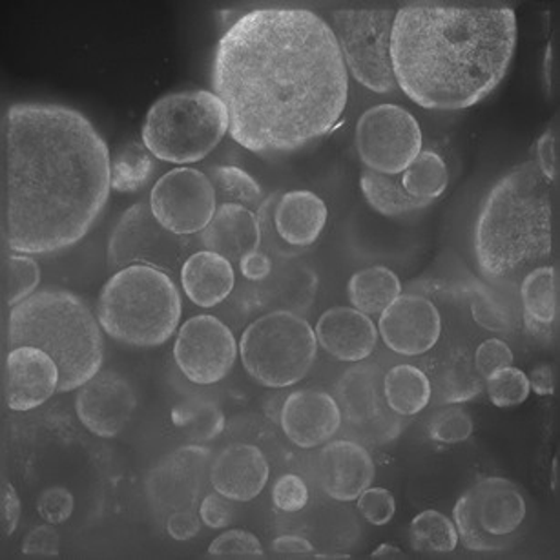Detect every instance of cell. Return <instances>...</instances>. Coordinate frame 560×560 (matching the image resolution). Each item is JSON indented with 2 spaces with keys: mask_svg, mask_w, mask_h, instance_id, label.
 I'll return each instance as SVG.
<instances>
[{
  "mask_svg": "<svg viewBox=\"0 0 560 560\" xmlns=\"http://www.w3.org/2000/svg\"><path fill=\"white\" fill-rule=\"evenodd\" d=\"M232 500L226 499L223 494L209 493L201 500L199 505V516L205 526L210 529H225L231 526L232 522Z\"/></svg>",
  "mask_w": 560,
  "mask_h": 560,
  "instance_id": "obj_46",
  "label": "cell"
},
{
  "mask_svg": "<svg viewBox=\"0 0 560 560\" xmlns=\"http://www.w3.org/2000/svg\"><path fill=\"white\" fill-rule=\"evenodd\" d=\"M472 316L477 319V324L482 325L486 329L508 330L510 327V318L504 308H500L499 303H494L491 298L483 296V294L475 298Z\"/></svg>",
  "mask_w": 560,
  "mask_h": 560,
  "instance_id": "obj_48",
  "label": "cell"
},
{
  "mask_svg": "<svg viewBox=\"0 0 560 560\" xmlns=\"http://www.w3.org/2000/svg\"><path fill=\"white\" fill-rule=\"evenodd\" d=\"M229 112L209 90L163 95L150 106L141 138L155 160L194 165L209 158L229 133Z\"/></svg>",
  "mask_w": 560,
  "mask_h": 560,
  "instance_id": "obj_7",
  "label": "cell"
},
{
  "mask_svg": "<svg viewBox=\"0 0 560 560\" xmlns=\"http://www.w3.org/2000/svg\"><path fill=\"white\" fill-rule=\"evenodd\" d=\"M336 401L352 433L390 411L384 396V378L376 365H357L336 385Z\"/></svg>",
  "mask_w": 560,
  "mask_h": 560,
  "instance_id": "obj_24",
  "label": "cell"
},
{
  "mask_svg": "<svg viewBox=\"0 0 560 560\" xmlns=\"http://www.w3.org/2000/svg\"><path fill=\"white\" fill-rule=\"evenodd\" d=\"M472 420L466 409L455 406L445 407L436 412L429 422V436L439 444H460L472 434Z\"/></svg>",
  "mask_w": 560,
  "mask_h": 560,
  "instance_id": "obj_39",
  "label": "cell"
},
{
  "mask_svg": "<svg viewBox=\"0 0 560 560\" xmlns=\"http://www.w3.org/2000/svg\"><path fill=\"white\" fill-rule=\"evenodd\" d=\"M201 524L203 522H201V516L196 513V510L174 511L166 518V532L174 540L185 542V540H190V538L198 535Z\"/></svg>",
  "mask_w": 560,
  "mask_h": 560,
  "instance_id": "obj_49",
  "label": "cell"
},
{
  "mask_svg": "<svg viewBox=\"0 0 560 560\" xmlns=\"http://www.w3.org/2000/svg\"><path fill=\"white\" fill-rule=\"evenodd\" d=\"M199 242L205 250L220 254L237 265L243 256L261 247L258 215L242 205H218L209 226L199 234Z\"/></svg>",
  "mask_w": 560,
  "mask_h": 560,
  "instance_id": "obj_23",
  "label": "cell"
},
{
  "mask_svg": "<svg viewBox=\"0 0 560 560\" xmlns=\"http://www.w3.org/2000/svg\"><path fill=\"white\" fill-rule=\"evenodd\" d=\"M522 307L527 329L535 335L553 327L557 319V270L555 267H537L527 272L521 285Z\"/></svg>",
  "mask_w": 560,
  "mask_h": 560,
  "instance_id": "obj_29",
  "label": "cell"
},
{
  "mask_svg": "<svg viewBox=\"0 0 560 560\" xmlns=\"http://www.w3.org/2000/svg\"><path fill=\"white\" fill-rule=\"evenodd\" d=\"M272 500L280 511L296 513L308 504V488L302 477L294 472L281 475L272 488Z\"/></svg>",
  "mask_w": 560,
  "mask_h": 560,
  "instance_id": "obj_43",
  "label": "cell"
},
{
  "mask_svg": "<svg viewBox=\"0 0 560 560\" xmlns=\"http://www.w3.org/2000/svg\"><path fill=\"white\" fill-rule=\"evenodd\" d=\"M400 177L401 185L412 198L431 203L439 199L450 185V171L444 158L434 150H422Z\"/></svg>",
  "mask_w": 560,
  "mask_h": 560,
  "instance_id": "obj_33",
  "label": "cell"
},
{
  "mask_svg": "<svg viewBox=\"0 0 560 560\" xmlns=\"http://www.w3.org/2000/svg\"><path fill=\"white\" fill-rule=\"evenodd\" d=\"M210 557H250L261 559L264 546L259 538L245 529H229L214 538L209 546Z\"/></svg>",
  "mask_w": 560,
  "mask_h": 560,
  "instance_id": "obj_40",
  "label": "cell"
},
{
  "mask_svg": "<svg viewBox=\"0 0 560 560\" xmlns=\"http://www.w3.org/2000/svg\"><path fill=\"white\" fill-rule=\"evenodd\" d=\"M138 398L132 385L116 371H103L79 387L75 412L90 433L101 439H114L127 428Z\"/></svg>",
  "mask_w": 560,
  "mask_h": 560,
  "instance_id": "obj_15",
  "label": "cell"
},
{
  "mask_svg": "<svg viewBox=\"0 0 560 560\" xmlns=\"http://www.w3.org/2000/svg\"><path fill=\"white\" fill-rule=\"evenodd\" d=\"M149 203L155 220L176 236L201 234L218 210L209 176L190 166L161 176L152 187Z\"/></svg>",
  "mask_w": 560,
  "mask_h": 560,
  "instance_id": "obj_13",
  "label": "cell"
},
{
  "mask_svg": "<svg viewBox=\"0 0 560 560\" xmlns=\"http://www.w3.org/2000/svg\"><path fill=\"white\" fill-rule=\"evenodd\" d=\"M73 508H75V499L72 491L62 486H51L45 489L37 499V511L40 518L48 524H62L72 516Z\"/></svg>",
  "mask_w": 560,
  "mask_h": 560,
  "instance_id": "obj_42",
  "label": "cell"
},
{
  "mask_svg": "<svg viewBox=\"0 0 560 560\" xmlns=\"http://www.w3.org/2000/svg\"><path fill=\"white\" fill-rule=\"evenodd\" d=\"M2 276H4L7 305L13 308L37 292L40 283V267L28 254L8 250L2 265Z\"/></svg>",
  "mask_w": 560,
  "mask_h": 560,
  "instance_id": "obj_36",
  "label": "cell"
},
{
  "mask_svg": "<svg viewBox=\"0 0 560 560\" xmlns=\"http://www.w3.org/2000/svg\"><path fill=\"white\" fill-rule=\"evenodd\" d=\"M272 551L278 555H313L314 546L300 535H281L272 540Z\"/></svg>",
  "mask_w": 560,
  "mask_h": 560,
  "instance_id": "obj_52",
  "label": "cell"
},
{
  "mask_svg": "<svg viewBox=\"0 0 560 560\" xmlns=\"http://www.w3.org/2000/svg\"><path fill=\"white\" fill-rule=\"evenodd\" d=\"M411 544L420 553H453L460 540L450 516L436 510H425L412 518Z\"/></svg>",
  "mask_w": 560,
  "mask_h": 560,
  "instance_id": "obj_35",
  "label": "cell"
},
{
  "mask_svg": "<svg viewBox=\"0 0 560 560\" xmlns=\"http://www.w3.org/2000/svg\"><path fill=\"white\" fill-rule=\"evenodd\" d=\"M527 380H529V387H532V390H535L538 396L553 395V371H551L549 365H538L537 369H533Z\"/></svg>",
  "mask_w": 560,
  "mask_h": 560,
  "instance_id": "obj_53",
  "label": "cell"
},
{
  "mask_svg": "<svg viewBox=\"0 0 560 560\" xmlns=\"http://www.w3.org/2000/svg\"><path fill=\"white\" fill-rule=\"evenodd\" d=\"M376 467L365 445L343 439L327 442L318 455V480L324 493L352 502L374 482Z\"/></svg>",
  "mask_w": 560,
  "mask_h": 560,
  "instance_id": "obj_20",
  "label": "cell"
},
{
  "mask_svg": "<svg viewBox=\"0 0 560 560\" xmlns=\"http://www.w3.org/2000/svg\"><path fill=\"white\" fill-rule=\"evenodd\" d=\"M35 347L56 360L57 393L83 387L100 373L105 347L97 316L83 298L65 289H43L19 303L8 318V349Z\"/></svg>",
  "mask_w": 560,
  "mask_h": 560,
  "instance_id": "obj_5",
  "label": "cell"
},
{
  "mask_svg": "<svg viewBox=\"0 0 560 560\" xmlns=\"http://www.w3.org/2000/svg\"><path fill=\"white\" fill-rule=\"evenodd\" d=\"M360 188L369 207L385 218H401L428 209L431 205V201L412 198L401 185L400 176H387L369 168L360 176Z\"/></svg>",
  "mask_w": 560,
  "mask_h": 560,
  "instance_id": "obj_31",
  "label": "cell"
},
{
  "mask_svg": "<svg viewBox=\"0 0 560 560\" xmlns=\"http://www.w3.org/2000/svg\"><path fill=\"white\" fill-rule=\"evenodd\" d=\"M472 360H475L478 373L486 380L500 369L513 365V351L505 341L491 338L477 347V351L472 352Z\"/></svg>",
  "mask_w": 560,
  "mask_h": 560,
  "instance_id": "obj_44",
  "label": "cell"
},
{
  "mask_svg": "<svg viewBox=\"0 0 560 560\" xmlns=\"http://www.w3.org/2000/svg\"><path fill=\"white\" fill-rule=\"evenodd\" d=\"M553 489H557V460L553 462Z\"/></svg>",
  "mask_w": 560,
  "mask_h": 560,
  "instance_id": "obj_55",
  "label": "cell"
},
{
  "mask_svg": "<svg viewBox=\"0 0 560 560\" xmlns=\"http://www.w3.org/2000/svg\"><path fill=\"white\" fill-rule=\"evenodd\" d=\"M384 396L390 411L400 417H415L431 404L433 389L422 369L400 363L385 373Z\"/></svg>",
  "mask_w": 560,
  "mask_h": 560,
  "instance_id": "obj_28",
  "label": "cell"
},
{
  "mask_svg": "<svg viewBox=\"0 0 560 560\" xmlns=\"http://www.w3.org/2000/svg\"><path fill=\"white\" fill-rule=\"evenodd\" d=\"M357 500L358 511L362 513L363 518L369 524L385 526V524L393 521L396 513V500L389 489L371 488L369 486Z\"/></svg>",
  "mask_w": 560,
  "mask_h": 560,
  "instance_id": "obj_41",
  "label": "cell"
},
{
  "mask_svg": "<svg viewBox=\"0 0 560 560\" xmlns=\"http://www.w3.org/2000/svg\"><path fill=\"white\" fill-rule=\"evenodd\" d=\"M423 373L428 374L431 382L433 398L444 406H455L477 398L486 382L477 371L472 352L462 346L436 352L425 363Z\"/></svg>",
  "mask_w": 560,
  "mask_h": 560,
  "instance_id": "obj_25",
  "label": "cell"
},
{
  "mask_svg": "<svg viewBox=\"0 0 560 560\" xmlns=\"http://www.w3.org/2000/svg\"><path fill=\"white\" fill-rule=\"evenodd\" d=\"M237 267L242 270L243 278L247 281H254V283L267 280L272 275V270H275L272 258H270L269 254L264 253L261 248L254 250V253H248L247 256H243Z\"/></svg>",
  "mask_w": 560,
  "mask_h": 560,
  "instance_id": "obj_50",
  "label": "cell"
},
{
  "mask_svg": "<svg viewBox=\"0 0 560 560\" xmlns=\"http://www.w3.org/2000/svg\"><path fill=\"white\" fill-rule=\"evenodd\" d=\"M325 23L335 34L347 72L376 94L396 89L390 65V32L395 23L393 8H340L327 12Z\"/></svg>",
  "mask_w": 560,
  "mask_h": 560,
  "instance_id": "obj_10",
  "label": "cell"
},
{
  "mask_svg": "<svg viewBox=\"0 0 560 560\" xmlns=\"http://www.w3.org/2000/svg\"><path fill=\"white\" fill-rule=\"evenodd\" d=\"M183 291L201 308L218 307L231 296L236 287V272L229 259L210 250H196L183 264Z\"/></svg>",
  "mask_w": 560,
  "mask_h": 560,
  "instance_id": "obj_27",
  "label": "cell"
},
{
  "mask_svg": "<svg viewBox=\"0 0 560 560\" xmlns=\"http://www.w3.org/2000/svg\"><path fill=\"white\" fill-rule=\"evenodd\" d=\"M205 174L214 187L218 205H242L250 210L259 209L264 205V190L259 183L240 166H210Z\"/></svg>",
  "mask_w": 560,
  "mask_h": 560,
  "instance_id": "obj_34",
  "label": "cell"
},
{
  "mask_svg": "<svg viewBox=\"0 0 560 560\" xmlns=\"http://www.w3.org/2000/svg\"><path fill=\"white\" fill-rule=\"evenodd\" d=\"M269 462L253 444H232L210 466V483L232 502H250L269 482Z\"/></svg>",
  "mask_w": 560,
  "mask_h": 560,
  "instance_id": "obj_21",
  "label": "cell"
},
{
  "mask_svg": "<svg viewBox=\"0 0 560 560\" xmlns=\"http://www.w3.org/2000/svg\"><path fill=\"white\" fill-rule=\"evenodd\" d=\"M174 423L194 442H207L225 429V417L210 401H188L174 409Z\"/></svg>",
  "mask_w": 560,
  "mask_h": 560,
  "instance_id": "obj_37",
  "label": "cell"
},
{
  "mask_svg": "<svg viewBox=\"0 0 560 560\" xmlns=\"http://www.w3.org/2000/svg\"><path fill=\"white\" fill-rule=\"evenodd\" d=\"M97 322L112 340L158 347L171 340L183 314L176 283L163 270L132 265L117 270L101 289Z\"/></svg>",
  "mask_w": 560,
  "mask_h": 560,
  "instance_id": "obj_6",
  "label": "cell"
},
{
  "mask_svg": "<svg viewBox=\"0 0 560 560\" xmlns=\"http://www.w3.org/2000/svg\"><path fill=\"white\" fill-rule=\"evenodd\" d=\"M347 294L352 307L360 313L368 316L382 314L396 298L401 296L400 278L389 267L374 265L351 276Z\"/></svg>",
  "mask_w": 560,
  "mask_h": 560,
  "instance_id": "obj_30",
  "label": "cell"
},
{
  "mask_svg": "<svg viewBox=\"0 0 560 560\" xmlns=\"http://www.w3.org/2000/svg\"><path fill=\"white\" fill-rule=\"evenodd\" d=\"M280 423L292 444L314 450L335 439L343 425V417L335 396L324 390L303 389L287 396Z\"/></svg>",
  "mask_w": 560,
  "mask_h": 560,
  "instance_id": "obj_19",
  "label": "cell"
},
{
  "mask_svg": "<svg viewBox=\"0 0 560 560\" xmlns=\"http://www.w3.org/2000/svg\"><path fill=\"white\" fill-rule=\"evenodd\" d=\"M207 458L209 451L199 445H188L166 456L149 475L150 500L171 513L194 510L203 488Z\"/></svg>",
  "mask_w": 560,
  "mask_h": 560,
  "instance_id": "obj_17",
  "label": "cell"
},
{
  "mask_svg": "<svg viewBox=\"0 0 560 560\" xmlns=\"http://www.w3.org/2000/svg\"><path fill=\"white\" fill-rule=\"evenodd\" d=\"M158 171V161L144 143L130 141L119 147L110 160L112 190L136 194L149 185Z\"/></svg>",
  "mask_w": 560,
  "mask_h": 560,
  "instance_id": "obj_32",
  "label": "cell"
},
{
  "mask_svg": "<svg viewBox=\"0 0 560 560\" xmlns=\"http://www.w3.org/2000/svg\"><path fill=\"white\" fill-rule=\"evenodd\" d=\"M236 358L237 341L232 330L210 314H199L183 324L174 343L177 368L196 385L220 384Z\"/></svg>",
  "mask_w": 560,
  "mask_h": 560,
  "instance_id": "obj_14",
  "label": "cell"
},
{
  "mask_svg": "<svg viewBox=\"0 0 560 560\" xmlns=\"http://www.w3.org/2000/svg\"><path fill=\"white\" fill-rule=\"evenodd\" d=\"M187 253V242L166 231L155 220L150 203L141 201L132 205L114 226L106 248V264L114 275L132 265H147L174 278L182 275Z\"/></svg>",
  "mask_w": 560,
  "mask_h": 560,
  "instance_id": "obj_11",
  "label": "cell"
},
{
  "mask_svg": "<svg viewBox=\"0 0 560 560\" xmlns=\"http://www.w3.org/2000/svg\"><path fill=\"white\" fill-rule=\"evenodd\" d=\"M483 387L488 390L489 400L497 407L521 406L532 393L527 374L513 365L500 369L497 373L488 376L483 382Z\"/></svg>",
  "mask_w": 560,
  "mask_h": 560,
  "instance_id": "obj_38",
  "label": "cell"
},
{
  "mask_svg": "<svg viewBox=\"0 0 560 560\" xmlns=\"http://www.w3.org/2000/svg\"><path fill=\"white\" fill-rule=\"evenodd\" d=\"M510 7L415 2L396 10V86L428 110H466L502 83L516 48Z\"/></svg>",
  "mask_w": 560,
  "mask_h": 560,
  "instance_id": "obj_3",
  "label": "cell"
},
{
  "mask_svg": "<svg viewBox=\"0 0 560 560\" xmlns=\"http://www.w3.org/2000/svg\"><path fill=\"white\" fill-rule=\"evenodd\" d=\"M378 335L401 357H422L439 343L442 316L428 298L401 294L380 314Z\"/></svg>",
  "mask_w": 560,
  "mask_h": 560,
  "instance_id": "obj_16",
  "label": "cell"
},
{
  "mask_svg": "<svg viewBox=\"0 0 560 560\" xmlns=\"http://www.w3.org/2000/svg\"><path fill=\"white\" fill-rule=\"evenodd\" d=\"M553 194L535 160L494 183L475 225L478 267L489 280H511L553 250Z\"/></svg>",
  "mask_w": 560,
  "mask_h": 560,
  "instance_id": "obj_4",
  "label": "cell"
},
{
  "mask_svg": "<svg viewBox=\"0 0 560 560\" xmlns=\"http://www.w3.org/2000/svg\"><path fill=\"white\" fill-rule=\"evenodd\" d=\"M21 521V499L12 483L2 482V535L10 537Z\"/></svg>",
  "mask_w": 560,
  "mask_h": 560,
  "instance_id": "obj_51",
  "label": "cell"
},
{
  "mask_svg": "<svg viewBox=\"0 0 560 560\" xmlns=\"http://www.w3.org/2000/svg\"><path fill=\"white\" fill-rule=\"evenodd\" d=\"M4 225L10 253L46 256L78 245L110 198V150L70 106L15 103L2 121Z\"/></svg>",
  "mask_w": 560,
  "mask_h": 560,
  "instance_id": "obj_2",
  "label": "cell"
},
{
  "mask_svg": "<svg viewBox=\"0 0 560 560\" xmlns=\"http://www.w3.org/2000/svg\"><path fill=\"white\" fill-rule=\"evenodd\" d=\"M524 494L508 478L489 477L467 489L453 508L458 540L477 553L504 551L526 521Z\"/></svg>",
  "mask_w": 560,
  "mask_h": 560,
  "instance_id": "obj_9",
  "label": "cell"
},
{
  "mask_svg": "<svg viewBox=\"0 0 560 560\" xmlns=\"http://www.w3.org/2000/svg\"><path fill=\"white\" fill-rule=\"evenodd\" d=\"M212 89L229 136L259 155L291 154L329 136L349 100V72L329 24L303 8H259L221 35Z\"/></svg>",
  "mask_w": 560,
  "mask_h": 560,
  "instance_id": "obj_1",
  "label": "cell"
},
{
  "mask_svg": "<svg viewBox=\"0 0 560 560\" xmlns=\"http://www.w3.org/2000/svg\"><path fill=\"white\" fill-rule=\"evenodd\" d=\"M23 553L28 557H43L54 559L61 553V537L54 524L46 522L45 526H37L24 537Z\"/></svg>",
  "mask_w": 560,
  "mask_h": 560,
  "instance_id": "obj_45",
  "label": "cell"
},
{
  "mask_svg": "<svg viewBox=\"0 0 560 560\" xmlns=\"http://www.w3.org/2000/svg\"><path fill=\"white\" fill-rule=\"evenodd\" d=\"M316 340L327 354L340 362L358 363L373 354L378 327L354 307H332L319 316Z\"/></svg>",
  "mask_w": 560,
  "mask_h": 560,
  "instance_id": "obj_22",
  "label": "cell"
},
{
  "mask_svg": "<svg viewBox=\"0 0 560 560\" xmlns=\"http://www.w3.org/2000/svg\"><path fill=\"white\" fill-rule=\"evenodd\" d=\"M318 354L316 332L292 311H272L243 330L240 357L250 378L270 389L302 382Z\"/></svg>",
  "mask_w": 560,
  "mask_h": 560,
  "instance_id": "obj_8",
  "label": "cell"
},
{
  "mask_svg": "<svg viewBox=\"0 0 560 560\" xmlns=\"http://www.w3.org/2000/svg\"><path fill=\"white\" fill-rule=\"evenodd\" d=\"M406 559V553L400 548H396L393 544H382L378 549H374L371 559Z\"/></svg>",
  "mask_w": 560,
  "mask_h": 560,
  "instance_id": "obj_54",
  "label": "cell"
},
{
  "mask_svg": "<svg viewBox=\"0 0 560 560\" xmlns=\"http://www.w3.org/2000/svg\"><path fill=\"white\" fill-rule=\"evenodd\" d=\"M61 373L56 360L35 347H18L8 351L4 393L12 411L28 412L56 395Z\"/></svg>",
  "mask_w": 560,
  "mask_h": 560,
  "instance_id": "obj_18",
  "label": "cell"
},
{
  "mask_svg": "<svg viewBox=\"0 0 560 560\" xmlns=\"http://www.w3.org/2000/svg\"><path fill=\"white\" fill-rule=\"evenodd\" d=\"M329 220L324 199L311 190L280 194L275 205L278 236L294 248H307L318 242Z\"/></svg>",
  "mask_w": 560,
  "mask_h": 560,
  "instance_id": "obj_26",
  "label": "cell"
},
{
  "mask_svg": "<svg viewBox=\"0 0 560 560\" xmlns=\"http://www.w3.org/2000/svg\"><path fill=\"white\" fill-rule=\"evenodd\" d=\"M535 163L549 182H557V122H551V127L538 138Z\"/></svg>",
  "mask_w": 560,
  "mask_h": 560,
  "instance_id": "obj_47",
  "label": "cell"
},
{
  "mask_svg": "<svg viewBox=\"0 0 560 560\" xmlns=\"http://www.w3.org/2000/svg\"><path fill=\"white\" fill-rule=\"evenodd\" d=\"M422 130L404 106L376 105L357 125V150L369 171L401 176L422 152Z\"/></svg>",
  "mask_w": 560,
  "mask_h": 560,
  "instance_id": "obj_12",
  "label": "cell"
}]
</instances>
